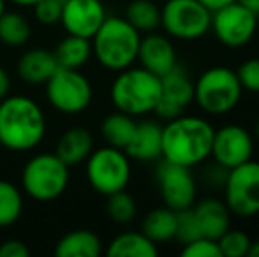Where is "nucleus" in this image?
Listing matches in <instances>:
<instances>
[{"label":"nucleus","mask_w":259,"mask_h":257,"mask_svg":"<svg viewBox=\"0 0 259 257\" xmlns=\"http://www.w3.org/2000/svg\"><path fill=\"white\" fill-rule=\"evenodd\" d=\"M236 76L243 90L250 93H259V59L245 60L238 67Z\"/></svg>","instance_id":"obj_34"},{"label":"nucleus","mask_w":259,"mask_h":257,"mask_svg":"<svg viewBox=\"0 0 259 257\" xmlns=\"http://www.w3.org/2000/svg\"><path fill=\"white\" fill-rule=\"evenodd\" d=\"M23 212V195L14 183L0 180V227L13 226Z\"/></svg>","instance_id":"obj_28"},{"label":"nucleus","mask_w":259,"mask_h":257,"mask_svg":"<svg viewBox=\"0 0 259 257\" xmlns=\"http://www.w3.org/2000/svg\"><path fill=\"white\" fill-rule=\"evenodd\" d=\"M103 252V241L94 231H71L58 240L55 255L58 257H97Z\"/></svg>","instance_id":"obj_22"},{"label":"nucleus","mask_w":259,"mask_h":257,"mask_svg":"<svg viewBox=\"0 0 259 257\" xmlns=\"http://www.w3.org/2000/svg\"><path fill=\"white\" fill-rule=\"evenodd\" d=\"M217 243L224 257H243L249 252L252 240H250V236L245 231L231 229V227H229V229L219 238Z\"/></svg>","instance_id":"obj_30"},{"label":"nucleus","mask_w":259,"mask_h":257,"mask_svg":"<svg viewBox=\"0 0 259 257\" xmlns=\"http://www.w3.org/2000/svg\"><path fill=\"white\" fill-rule=\"evenodd\" d=\"M211 11L199 0H166L160 7V27L169 37L196 41L210 30Z\"/></svg>","instance_id":"obj_9"},{"label":"nucleus","mask_w":259,"mask_h":257,"mask_svg":"<svg viewBox=\"0 0 259 257\" xmlns=\"http://www.w3.org/2000/svg\"><path fill=\"white\" fill-rule=\"evenodd\" d=\"M129 159L138 162H152L162 157V125L155 120L138 122L134 136L125 150Z\"/></svg>","instance_id":"obj_18"},{"label":"nucleus","mask_w":259,"mask_h":257,"mask_svg":"<svg viewBox=\"0 0 259 257\" xmlns=\"http://www.w3.org/2000/svg\"><path fill=\"white\" fill-rule=\"evenodd\" d=\"M136 125L138 122L134 120V117L116 110L115 113H109L103 120L101 134H103V139L106 141V144L125 150L127 144L133 139Z\"/></svg>","instance_id":"obj_25"},{"label":"nucleus","mask_w":259,"mask_h":257,"mask_svg":"<svg viewBox=\"0 0 259 257\" xmlns=\"http://www.w3.org/2000/svg\"><path fill=\"white\" fill-rule=\"evenodd\" d=\"M238 2L243 4L245 7H249L250 11H254L259 16V0H238Z\"/></svg>","instance_id":"obj_38"},{"label":"nucleus","mask_w":259,"mask_h":257,"mask_svg":"<svg viewBox=\"0 0 259 257\" xmlns=\"http://www.w3.org/2000/svg\"><path fill=\"white\" fill-rule=\"evenodd\" d=\"M215 127L196 115H178L162 125V157L173 164L196 168L210 159Z\"/></svg>","instance_id":"obj_1"},{"label":"nucleus","mask_w":259,"mask_h":257,"mask_svg":"<svg viewBox=\"0 0 259 257\" xmlns=\"http://www.w3.org/2000/svg\"><path fill=\"white\" fill-rule=\"evenodd\" d=\"M32 37L28 20L16 11H6L0 16V42L7 48H21Z\"/></svg>","instance_id":"obj_26"},{"label":"nucleus","mask_w":259,"mask_h":257,"mask_svg":"<svg viewBox=\"0 0 259 257\" xmlns=\"http://www.w3.org/2000/svg\"><path fill=\"white\" fill-rule=\"evenodd\" d=\"M30 248L20 240H7L0 245V257H27Z\"/></svg>","instance_id":"obj_35"},{"label":"nucleus","mask_w":259,"mask_h":257,"mask_svg":"<svg viewBox=\"0 0 259 257\" xmlns=\"http://www.w3.org/2000/svg\"><path fill=\"white\" fill-rule=\"evenodd\" d=\"M199 2H201L206 9H210L211 13H213V11L221 9V7L228 6V4H231V2H236V0H199Z\"/></svg>","instance_id":"obj_37"},{"label":"nucleus","mask_w":259,"mask_h":257,"mask_svg":"<svg viewBox=\"0 0 259 257\" xmlns=\"http://www.w3.org/2000/svg\"><path fill=\"white\" fill-rule=\"evenodd\" d=\"M192 213L201 231V236L217 241L231 227V212L226 206L224 199L203 197L192 204Z\"/></svg>","instance_id":"obj_17"},{"label":"nucleus","mask_w":259,"mask_h":257,"mask_svg":"<svg viewBox=\"0 0 259 257\" xmlns=\"http://www.w3.org/2000/svg\"><path fill=\"white\" fill-rule=\"evenodd\" d=\"M157 185L164 204L175 212L192 208L198 197V183L191 168L173 164L169 161H160L155 171Z\"/></svg>","instance_id":"obj_12"},{"label":"nucleus","mask_w":259,"mask_h":257,"mask_svg":"<svg viewBox=\"0 0 259 257\" xmlns=\"http://www.w3.org/2000/svg\"><path fill=\"white\" fill-rule=\"evenodd\" d=\"M222 190L231 215L238 219L259 215V162L250 159L229 169Z\"/></svg>","instance_id":"obj_10"},{"label":"nucleus","mask_w":259,"mask_h":257,"mask_svg":"<svg viewBox=\"0 0 259 257\" xmlns=\"http://www.w3.org/2000/svg\"><path fill=\"white\" fill-rule=\"evenodd\" d=\"M9 90H11V78L6 69L0 65V100L9 93Z\"/></svg>","instance_id":"obj_36"},{"label":"nucleus","mask_w":259,"mask_h":257,"mask_svg":"<svg viewBox=\"0 0 259 257\" xmlns=\"http://www.w3.org/2000/svg\"><path fill=\"white\" fill-rule=\"evenodd\" d=\"M58 67L64 69H81L92 59V41L79 35H71L62 39L53 52Z\"/></svg>","instance_id":"obj_24"},{"label":"nucleus","mask_w":259,"mask_h":257,"mask_svg":"<svg viewBox=\"0 0 259 257\" xmlns=\"http://www.w3.org/2000/svg\"><path fill=\"white\" fill-rule=\"evenodd\" d=\"M18 76L28 85H46L58 69V62L53 52L34 48L25 52L18 60Z\"/></svg>","instance_id":"obj_19"},{"label":"nucleus","mask_w":259,"mask_h":257,"mask_svg":"<svg viewBox=\"0 0 259 257\" xmlns=\"http://www.w3.org/2000/svg\"><path fill=\"white\" fill-rule=\"evenodd\" d=\"M113 106L131 117H145L155 111L160 99V78L145 67H127L118 72L109 90Z\"/></svg>","instance_id":"obj_4"},{"label":"nucleus","mask_w":259,"mask_h":257,"mask_svg":"<svg viewBox=\"0 0 259 257\" xmlns=\"http://www.w3.org/2000/svg\"><path fill=\"white\" fill-rule=\"evenodd\" d=\"M210 30L226 48H243L256 35L257 14L236 0L211 13Z\"/></svg>","instance_id":"obj_11"},{"label":"nucleus","mask_w":259,"mask_h":257,"mask_svg":"<svg viewBox=\"0 0 259 257\" xmlns=\"http://www.w3.org/2000/svg\"><path fill=\"white\" fill-rule=\"evenodd\" d=\"M180 254L184 257H222L217 241L205 236L198 238L191 243H185Z\"/></svg>","instance_id":"obj_32"},{"label":"nucleus","mask_w":259,"mask_h":257,"mask_svg":"<svg viewBox=\"0 0 259 257\" xmlns=\"http://www.w3.org/2000/svg\"><path fill=\"white\" fill-rule=\"evenodd\" d=\"M106 254L109 257H155L159 254V248L157 243L145 236L141 231H127L109 241Z\"/></svg>","instance_id":"obj_23"},{"label":"nucleus","mask_w":259,"mask_h":257,"mask_svg":"<svg viewBox=\"0 0 259 257\" xmlns=\"http://www.w3.org/2000/svg\"><path fill=\"white\" fill-rule=\"evenodd\" d=\"M94 150V137L89 129L85 127H71L67 129L57 141L55 153L71 168L78 166L89 159Z\"/></svg>","instance_id":"obj_20"},{"label":"nucleus","mask_w":259,"mask_h":257,"mask_svg":"<svg viewBox=\"0 0 259 257\" xmlns=\"http://www.w3.org/2000/svg\"><path fill=\"white\" fill-rule=\"evenodd\" d=\"M192 102H194V83L189 72L180 64H177L167 74L160 78V99L154 113L160 120L167 122L184 113Z\"/></svg>","instance_id":"obj_14"},{"label":"nucleus","mask_w":259,"mask_h":257,"mask_svg":"<svg viewBox=\"0 0 259 257\" xmlns=\"http://www.w3.org/2000/svg\"><path fill=\"white\" fill-rule=\"evenodd\" d=\"M94 88L90 79L79 69L58 67L46 81V99L62 115H78L90 106Z\"/></svg>","instance_id":"obj_8"},{"label":"nucleus","mask_w":259,"mask_h":257,"mask_svg":"<svg viewBox=\"0 0 259 257\" xmlns=\"http://www.w3.org/2000/svg\"><path fill=\"white\" fill-rule=\"evenodd\" d=\"M64 0H39L34 6V14L39 23L57 25L60 23Z\"/></svg>","instance_id":"obj_33"},{"label":"nucleus","mask_w":259,"mask_h":257,"mask_svg":"<svg viewBox=\"0 0 259 257\" xmlns=\"http://www.w3.org/2000/svg\"><path fill=\"white\" fill-rule=\"evenodd\" d=\"M90 41L97 62L108 71L120 72L138 60L141 34L125 18L108 16Z\"/></svg>","instance_id":"obj_3"},{"label":"nucleus","mask_w":259,"mask_h":257,"mask_svg":"<svg viewBox=\"0 0 259 257\" xmlns=\"http://www.w3.org/2000/svg\"><path fill=\"white\" fill-rule=\"evenodd\" d=\"M201 238V231H199V226L194 219V213H192L191 208L182 210L178 212V227H177V236L175 240H178L182 245L191 243V241Z\"/></svg>","instance_id":"obj_31"},{"label":"nucleus","mask_w":259,"mask_h":257,"mask_svg":"<svg viewBox=\"0 0 259 257\" xmlns=\"http://www.w3.org/2000/svg\"><path fill=\"white\" fill-rule=\"evenodd\" d=\"M69 166L57 153H37L21 171V187L34 201L48 202L60 197L69 185Z\"/></svg>","instance_id":"obj_6"},{"label":"nucleus","mask_w":259,"mask_h":257,"mask_svg":"<svg viewBox=\"0 0 259 257\" xmlns=\"http://www.w3.org/2000/svg\"><path fill=\"white\" fill-rule=\"evenodd\" d=\"M108 202H106V213L108 217L116 224H129L134 220L138 213L136 201L131 194H127L125 190H118L115 194L106 195Z\"/></svg>","instance_id":"obj_29"},{"label":"nucleus","mask_w":259,"mask_h":257,"mask_svg":"<svg viewBox=\"0 0 259 257\" xmlns=\"http://www.w3.org/2000/svg\"><path fill=\"white\" fill-rule=\"evenodd\" d=\"M125 20L140 34H148L160 27V7L154 0H131L125 9Z\"/></svg>","instance_id":"obj_27"},{"label":"nucleus","mask_w":259,"mask_h":257,"mask_svg":"<svg viewBox=\"0 0 259 257\" xmlns=\"http://www.w3.org/2000/svg\"><path fill=\"white\" fill-rule=\"evenodd\" d=\"M45 136V111L34 99L7 93L0 100V146L23 153L37 148Z\"/></svg>","instance_id":"obj_2"},{"label":"nucleus","mask_w":259,"mask_h":257,"mask_svg":"<svg viewBox=\"0 0 259 257\" xmlns=\"http://www.w3.org/2000/svg\"><path fill=\"white\" fill-rule=\"evenodd\" d=\"M247 255L259 257V240H256V241H252V243H250V248H249V252H247Z\"/></svg>","instance_id":"obj_40"},{"label":"nucleus","mask_w":259,"mask_h":257,"mask_svg":"<svg viewBox=\"0 0 259 257\" xmlns=\"http://www.w3.org/2000/svg\"><path fill=\"white\" fill-rule=\"evenodd\" d=\"M254 146V137L249 130L238 124H228L215 129L210 157L215 164L233 169L252 159Z\"/></svg>","instance_id":"obj_13"},{"label":"nucleus","mask_w":259,"mask_h":257,"mask_svg":"<svg viewBox=\"0 0 259 257\" xmlns=\"http://www.w3.org/2000/svg\"><path fill=\"white\" fill-rule=\"evenodd\" d=\"M87 180L96 192L109 195L125 190L131 182V159L115 146H101L92 150L87 159Z\"/></svg>","instance_id":"obj_7"},{"label":"nucleus","mask_w":259,"mask_h":257,"mask_svg":"<svg viewBox=\"0 0 259 257\" xmlns=\"http://www.w3.org/2000/svg\"><path fill=\"white\" fill-rule=\"evenodd\" d=\"M256 139L259 141V118H257V122H256Z\"/></svg>","instance_id":"obj_42"},{"label":"nucleus","mask_w":259,"mask_h":257,"mask_svg":"<svg viewBox=\"0 0 259 257\" xmlns=\"http://www.w3.org/2000/svg\"><path fill=\"white\" fill-rule=\"evenodd\" d=\"M138 62L147 71L162 78L178 64L177 49L167 35L148 32L145 37H141L140 49H138Z\"/></svg>","instance_id":"obj_16"},{"label":"nucleus","mask_w":259,"mask_h":257,"mask_svg":"<svg viewBox=\"0 0 259 257\" xmlns=\"http://www.w3.org/2000/svg\"><path fill=\"white\" fill-rule=\"evenodd\" d=\"M7 2L14 4V6H18V7H34L39 0H7Z\"/></svg>","instance_id":"obj_39"},{"label":"nucleus","mask_w":259,"mask_h":257,"mask_svg":"<svg viewBox=\"0 0 259 257\" xmlns=\"http://www.w3.org/2000/svg\"><path fill=\"white\" fill-rule=\"evenodd\" d=\"M243 88L236 71L224 65L210 67L194 81V102L203 113L221 117L238 106Z\"/></svg>","instance_id":"obj_5"},{"label":"nucleus","mask_w":259,"mask_h":257,"mask_svg":"<svg viewBox=\"0 0 259 257\" xmlns=\"http://www.w3.org/2000/svg\"><path fill=\"white\" fill-rule=\"evenodd\" d=\"M6 2H7V0H0V16H2V14L4 13H6Z\"/></svg>","instance_id":"obj_41"},{"label":"nucleus","mask_w":259,"mask_h":257,"mask_svg":"<svg viewBox=\"0 0 259 257\" xmlns=\"http://www.w3.org/2000/svg\"><path fill=\"white\" fill-rule=\"evenodd\" d=\"M106 18L103 0H64L60 23L67 34L92 39Z\"/></svg>","instance_id":"obj_15"},{"label":"nucleus","mask_w":259,"mask_h":257,"mask_svg":"<svg viewBox=\"0 0 259 257\" xmlns=\"http://www.w3.org/2000/svg\"><path fill=\"white\" fill-rule=\"evenodd\" d=\"M177 227H178V212L167 208V206H160V208L150 210L145 215L143 222H141V233L147 238H150L154 243L159 245L175 240Z\"/></svg>","instance_id":"obj_21"}]
</instances>
